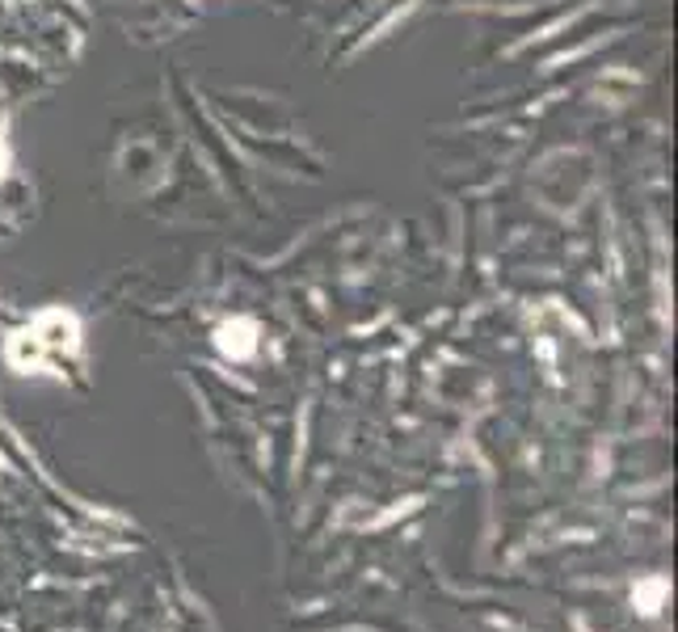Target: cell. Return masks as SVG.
Masks as SVG:
<instances>
[{
	"label": "cell",
	"mask_w": 678,
	"mask_h": 632,
	"mask_svg": "<svg viewBox=\"0 0 678 632\" xmlns=\"http://www.w3.org/2000/svg\"><path fill=\"white\" fill-rule=\"evenodd\" d=\"M215 346L228 354V358H249V354L258 351V325L245 321V317L224 321V325L215 329Z\"/></svg>",
	"instance_id": "1"
},
{
	"label": "cell",
	"mask_w": 678,
	"mask_h": 632,
	"mask_svg": "<svg viewBox=\"0 0 678 632\" xmlns=\"http://www.w3.org/2000/svg\"><path fill=\"white\" fill-rule=\"evenodd\" d=\"M9 164H13V148H9V140L0 136V182L9 178Z\"/></svg>",
	"instance_id": "2"
}]
</instances>
